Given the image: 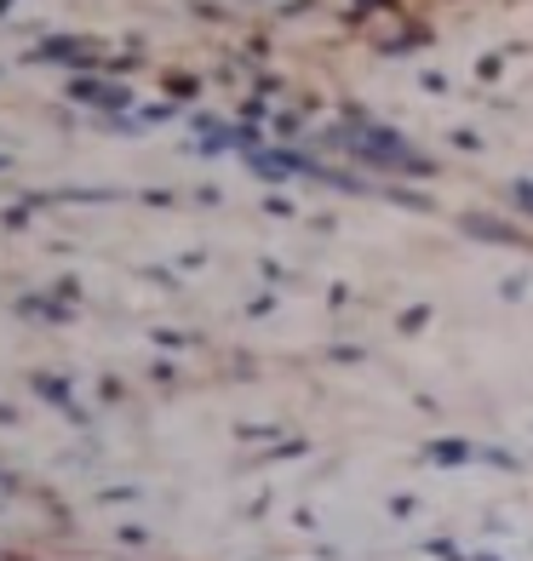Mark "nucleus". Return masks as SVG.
<instances>
[{
    "label": "nucleus",
    "instance_id": "f257e3e1",
    "mask_svg": "<svg viewBox=\"0 0 533 561\" xmlns=\"http://www.w3.org/2000/svg\"><path fill=\"white\" fill-rule=\"evenodd\" d=\"M69 92H75V98H92V104H104V110H126V92H115V87H92V81H75Z\"/></svg>",
    "mask_w": 533,
    "mask_h": 561
},
{
    "label": "nucleus",
    "instance_id": "f03ea898",
    "mask_svg": "<svg viewBox=\"0 0 533 561\" xmlns=\"http://www.w3.org/2000/svg\"><path fill=\"white\" fill-rule=\"evenodd\" d=\"M430 458H436V465H460V458H470V447L465 442H436V447H430Z\"/></svg>",
    "mask_w": 533,
    "mask_h": 561
},
{
    "label": "nucleus",
    "instance_id": "7ed1b4c3",
    "mask_svg": "<svg viewBox=\"0 0 533 561\" xmlns=\"http://www.w3.org/2000/svg\"><path fill=\"white\" fill-rule=\"evenodd\" d=\"M0 172H7V156H0Z\"/></svg>",
    "mask_w": 533,
    "mask_h": 561
}]
</instances>
